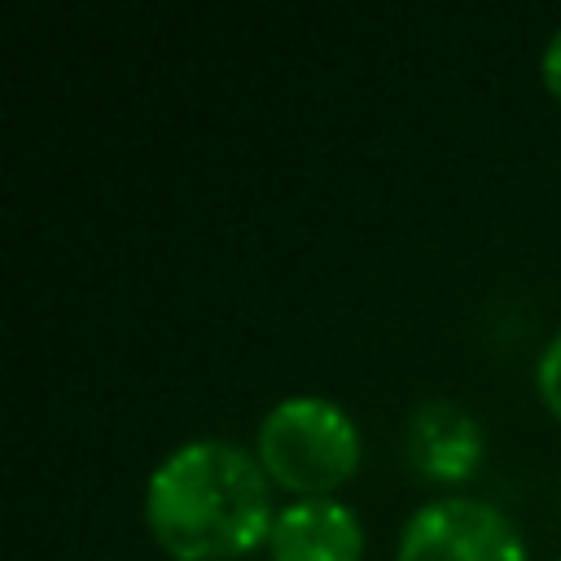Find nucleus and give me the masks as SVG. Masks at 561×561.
Here are the masks:
<instances>
[{
  "label": "nucleus",
  "mask_w": 561,
  "mask_h": 561,
  "mask_svg": "<svg viewBox=\"0 0 561 561\" xmlns=\"http://www.w3.org/2000/svg\"><path fill=\"white\" fill-rule=\"evenodd\" d=\"M140 513L167 557L237 561L267 543L276 500L254 451L232 438H188L149 469Z\"/></svg>",
  "instance_id": "nucleus-1"
},
{
  "label": "nucleus",
  "mask_w": 561,
  "mask_h": 561,
  "mask_svg": "<svg viewBox=\"0 0 561 561\" xmlns=\"http://www.w3.org/2000/svg\"><path fill=\"white\" fill-rule=\"evenodd\" d=\"M359 425L337 399L298 390L276 399L254 434V456L272 486L294 500H316L337 491L359 469Z\"/></svg>",
  "instance_id": "nucleus-2"
},
{
  "label": "nucleus",
  "mask_w": 561,
  "mask_h": 561,
  "mask_svg": "<svg viewBox=\"0 0 561 561\" xmlns=\"http://www.w3.org/2000/svg\"><path fill=\"white\" fill-rule=\"evenodd\" d=\"M394 561H530L517 522L478 495H434L399 530Z\"/></svg>",
  "instance_id": "nucleus-3"
},
{
  "label": "nucleus",
  "mask_w": 561,
  "mask_h": 561,
  "mask_svg": "<svg viewBox=\"0 0 561 561\" xmlns=\"http://www.w3.org/2000/svg\"><path fill=\"white\" fill-rule=\"evenodd\" d=\"M403 451L408 465L430 478V482H469L482 469V451H486V434L478 425V416L465 403L451 399H425L412 408L408 416V434H403Z\"/></svg>",
  "instance_id": "nucleus-4"
},
{
  "label": "nucleus",
  "mask_w": 561,
  "mask_h": 561,
  "mask_svg": "<svg viewBox=\"0 0 561 561\" xmlns=\"http://www.w3.org/2000/svg\"><path fill=\"white\" fill-rule=\"evenodd\" d=\"M263 548L272 561H359L364 526L359 513L333 495L289 500L276 508Z\"/></svg>",
  "instance_id": "nucleus-5"
},
{
  "label": "nucleus",
  "mask_w": 561,
  "mask_h": 561,
  "mask_svg": "<svg viewBox=\"0 0 561 561\" xmlns=\"http://www.w3.org/2000/svg\"><path fill=\"white\" fill-rule=\"evenodd\" d=\"M535 390H539L543 408L561 421V329L543 342V351L535 359Z\"/></svg>",
  "instance_id": "nucleus-6"
},
{
  "label": "nucleus",
  "mask_w": 561,
  "mask_h": 561,
  "mask_svg": "<svg viewBox=\"0 0 561 561\" xmlns=\"http://www.w3.org/2000/svg\"><path fill=\"white\" fill-rule=\"evenodd\" d=\"M539 75H543V88L561 101V26L548 35L543 44V57H539Z\"/></svg>",
  "instance_id": "nucleus-7"
},
{
  "label": "nucleus",
  "mask_w": 561,
  "mask_h": 561,
  "mask_svg": "<svg viewBox=\"0 0 561 561\" xmlns=\"http://www.w3.org/2000/svg\"><path fill=\"white\" fill-rule=\"evenodd\" d=\"M557 561H561V557H557Z\"/></svg>",
  "instance_id": "nucleus-8"
}]
</instances>
